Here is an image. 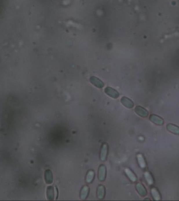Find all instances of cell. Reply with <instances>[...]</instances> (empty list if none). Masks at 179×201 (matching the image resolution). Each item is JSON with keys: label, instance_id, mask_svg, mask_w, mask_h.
I'll list each match as a JSON object with an SVG mask.
<instances>
[{"label": "cell", "instance_id": "6da1fadb", "mask_svg": "<svg viewBox=\"0 0 179 201\" xmlns=\"http://www.w3.org/2000/svg\"><path fill=\"white\" fill-rule=\"evenodd\" d=\"M106 176V168L105 166L101 165L99 167L98 171V178L101 182H103L105 179Z\"/></svg>", "mask_w": 179, "mask_h": 201}, {"label": "cell", "instance_id": "ba28073f", "mask_svg": "<svg viewBox=\"0 0 179 201\" xmlns=\"http://www.w3.org/2000/svg\"><path fill=\"white\" fill-rule=\"evenodd\" d=\"M105 92L109 96L114 98H117L119 96V93L118 92L113 88L110 87H107L105 90Z\"/></svg>", "mask_w": 179, "mask_h": 201}, {"label": "cell", "instance_id": "5bb4252c", "mask_svg": "<svg viewBox=\"0 0 179 201\" xmlns=\"http://www.w3.org/2000/svg\"><path fill=\"white\" fill-rule=\"evenodd\" d=\"M89 192V188L88 186H84L82 188L80 192V198L82 200H85L87 197Z\"/></svg>", "mask_w": 179, "mask_h": 201}, {"label": "cell", "instance_id": "2e32d148", "mask_svg": "<svg viewBox=\"0 0 179 201\" xmlns=\"http://www.w3.org/2000/svg\"><path fill=\"white\" fill-rule=\"evenodd\" d=\"M167 129L169 132L175 134H179V128L172 124H168L167 126Z\"/></svg>", "mask_w": 179, "mask_h": 201}, {"label": "cell", "instance_id": "3957f363", "mask_svg": "<svg viewBox=\"0 0 179 201\" xmlns=\"http://www.w3.org/2000/svg\"><path fill=\"white\" fill-rule=\"evenodd\" d=\"M150 121L153 123L158 126H162L164 123V121L162 118L156 115H152L150 116Z\"/></svg>", "mask_w": 179, "mask_h": 201}, {"label": "cell", "instance_id": "7a4b0ae2", "mask_svg": "<svg viewBox=\"0 0 179 201\" xmlns=\"http://www.w3.org/2000/svg\"><path fill=\"white\" fill-rule=\"evenodd\" d=\"M107 152H108V145L106 143L103 144L101 153H100V159L102 161H105L107 157Z\"/></svg>", "mask_w": 179, "mask_h": 201}, {"label": "cell", "instance_id": "9a60e30c", "mask_svg": "<svg viewBox=\"0 0 179 201\" xmlns=\"http://www.w3.org/2000/svg\"><path fill=\"white\" fill-rule=\"evenodd\" d=\"M146 182L149 185H152L154 183V180L152 175L149 171H146L144 174Z\"/></svg>", "mask_w": 179, "mask_h": 201}, {"label": "cell", "instance_id": "52a82bcc", "mask_svg": "<svg viewBox=\"0 0 179 201\" xmlns=\"http://www.w3.org/2000/svg\"><path fill=\"white\" fill-rule=\"evenodd\" d=\"M44 179L48 184H51L53 182V175L50 170L47 169L44 173Z\"/></svg>", "mask_w": 179, "mask_h": 201}, {"label": "cell", "instance_id": "7c38bea8", "mask_svg": "<svg viewBox=\"0 0 179 201\" xmlns=\"http://www.w3.org/2000/svg\"><path fill=\"white\" fill-rule=\"evenodd\" d=\"M151 192L154 200L155 201H160L161 200V197L160 192L156 188H152L151 189Z\"/></svg>", "mask_w": 179, "mask_h": 201}, {"label": "cell", "instance_id": "e0dca14e", "mask_svg": "<svg viewBox=\"0 0 179 201\" xmlns=\"http://www.w3.org/2000/svg\"><path fill=\"white\" fill-rule=\"evenodd\" d=\"M94 171H89L87 176H86V181L87 183H91L93 181L94 178Z\"/></svg>", "mask_w": 179, "mask_h": 201}, {"label": "cell", "instance_id": "8fae6325", "mask_svg": "<svg viewBox=\"0 0 179 201\" xmlns=\"http://www.w3.org/2000/svg\"><path fill=\"white\" fill-rule=\"evenodd\" d=\"M125 174L127 175L129 180L133 182H135L137 180V178L136 175L129 169L126 168L124 170Z\"/></svg>", "mask_w": 179, "mask_h": 201}, {"label": "cell", "instance_id": "5b68a950", "mask_svg": "<svg viewBox=\"0 0 179 201\" xmlns=\"http://www.w3.org/2000/svg\"><path fill=\"white\" fill-rule=\"evenodd\" d=\"M136 189L139 194L142 197L146 196L147 195V191L145 187L141 183H138L136 185Z\"/></svg>", "mask_w": 179, "mask_h": 201}, {"label": "cell", "instance_id": "9c48e42d", "mask_svg": "<svg viewBox=\"0 0 179 201\" xmlns=\"http://www.w3.org/2000/svg\"><path fill=\"white\" fill-rule=\"evenodd\" d=\"M121 102L124 106L129 109H131L134 106V103L130 99L125 97L121 98Z\"/></svg>", "mask_w": 179, "mask_h": 201}, {"label": "cell", "instance_id": "4fadbf2b", "mask_svg": "<svg viewBox=\"0 0 179 201\" xmlns=\"http://www.w3.org/2000/svg\"><path fill=\"white\" fill-rule=\"evenodd\" d=\"M47 197L48 200L49 201H52L54 199V188L52 186H48L47 189Z\"/></svg>", "mask_w": 179, "mask_h": 201}, {"label": "cell", "instance_id": "8992f818", "mask_svg": "<svg viewBox=\"0 0 179 201\" xmlns=\"http://www.w3.org/2000/svg\"><path fill=\"white\" fill-rule=\"evenodd\" d=\"M105 195V188L103 185H98L97 190V196L99 200H103Z\"/></svg>", "mask_w": 179, "mask_h": 201}, {"label": "cell", "instance_id": "30bf717a", "mask_svg": "<svg viewBox=\"0 0 179 201\" xmlns=\"http://www.w3.org/2000/svg\"><path fill=\"white\" fill-rule=\"evenodd\" d=\"M137 161L140 168L142 169H145L147 167V163L145 158L142 154H138L137 156Z\"/></svg>", "mask_w": 179, "mask_h": 201}, {"label": "cell", "instance_id": "277c9868", "mask_svg": "<svg viewBox=\"0 0 179 201\" xmlns=\"http://www.w3.org/2000/svg\"><path fill=\"white\" fill-rule=\"evenodd\" d=\"M134 110H135V113L141 117L146 118L148 115L149 113L147 110L142 106H136Z\"/></svg>", "mask_w": 179, "mask_h": 201}]
</instances>
